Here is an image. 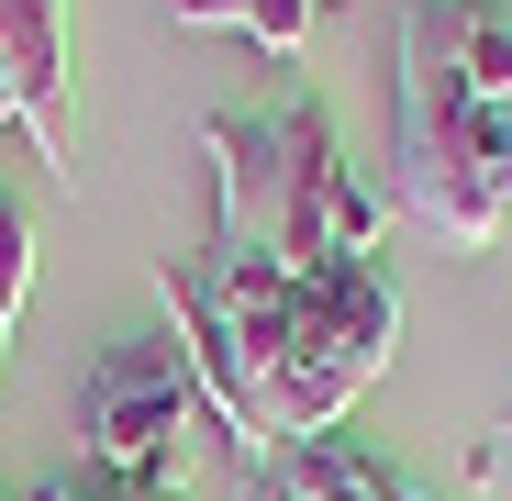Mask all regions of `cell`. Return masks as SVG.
I'll use <instances>...</instances> for the list:
<instances>
[{
    "label": "cell",
    "mask_w": 512,
    "mask_h": 501,
    "mask_svg": "<svg viewBox=\"0 0 512 501\" xmlns=\"http://www.w3.org/2000/svg\"><path fill=\"white\" fill-rule=\"evenodd\" d=\"M290 312H301V279L279 257H256V245L212 234L201 257L167 268V334H179V357L201 379V401L223 412V435L245 446V468H268V368L290 346Z\"/></svg>",
    "instance_id": "obj_1"
},
{
    "label": "cell",
    "mask_w": 512,
    "mask_h": 501,
    "mask_svg": "<svg viewBox=\"0 0 512 501\" xmlns=\"http://www.w3.org/2000/svg\"><path fill=\"white\" fill-rule=\"evenodd\" d=\"M390 334H401V290H390L379 257L312 268L301 312H290V346L268 368V446H312V435L346 424L379 390V368H390Z\"/></svg>",
    "instance_id": "obj_2"
},
{
    "label": "cell",
    "mask_w": 512,
    "mask_h": 501,
    "mask_svg": "<svg viewBox=\"0 0 512 501\" xmlns=\"http://www.w3.org/2000/svg\"><path fill=\"white\" fill-rule=\"evenodd\" d=\"M201 412L212 401H201V379L179 357V334H156V346H101V368H90V457H101V479L167 490Z\"/></svg>",
    "instance_id": "obj_3"
},
{
    "label": "cell",
    "mask_w": 512,
    "mask_h": 501,
    "mask_svg": "<svg viewBox=\"0 0 512 501\" xmlns=\"http://www.w3.org/2000/svg\"><path fill=\"white\" fill-rule=\"evenodd\" d=\"M201 145H212V190H223L212 234L256 245V257H279L290 279L334 268V257H323V234H312V212H301V179H290L279 112H212V123H201Z\"/></svg>",
    "instance_id": "obj_4"
},
{
    "label": "cell",
    "mask_w": 512,
    "mask_h": 501,
    "mask_svg": "<svg viewBox=\"0 0 512 501\" xmlns=\"http://www.w3.org/2000/svg\"><path fill=\"white\" fill-rule=\"evenodd\" d=\"M279 145H290V179H301V212L323 234V257H379V234H390V201L346 167V134H334V112L301 90L279 101Z\"/></svg>",
    "instance_id": "obj_5"
},
{
    "label": "cell",
    "mask_w": 512,
    "mask_h": 501,
    "mask_svg": "<svg viewBox=\"0 0 512 501\" xmlns=\"http://www.w3.org/2000/svg\"><path fill=\"white\" fill-rule=\"evenodd\" d=\"M0 90H12V123L34 134V156L56 179H78V156H67V0H0Z\"/></svg>",
    "instance_id": "obj_6"
},
{
    "label": "cell",
    "mask_w": 512,
    "mask_h": 501,
    "mask_svg": "<svg viewBox=\"0 0 512 501\" xmlns=\"http://www.w3.org/2000/svg\"><path fill=\"white\" fill-rule=\"evenodd\" d=\"M167 12L201 23V34H256L268 56H301L312 23H323V0H167Z\"/></svg>",
    "instance_id": "obj_7"
},
{
    "label": "cell",
    "mask_w": 512,
    "mask_h": 501,
    "mask_svg": "<svg viewBox=\"0 0 512 501\" xmlns=\"http://www.w3.org/2000/svg\"><path fill=\"white\" fill-rule=\"evenodd\" d=\"M323 12H334V0H323Z\"/></svg>",
    "instance_id": "obj_8"
},
{
    "label": "cell",
    "mask_w": 512,
    "mask_h": 501,
    "mask_svg": "<svg viewBox=\"0 0 512 501\" xmlns=\"http://www.w3.org/2000/svg\"><path fill=\"white\" fill-rule=\"evenodd\" d=\"M256 501H268V490H256Z\"/></svg>",
    "instance_id": "obj_9"
},
{
    "label": "cell",
    "mask_w": 512,
    "mask_h": 501,
    "mask_svg": "<svg viewBox=\"0 0 512 501\" xmlns=\"http://www.w3.org/2000/svg\"><path fill=\"white\" fill-rule=\"evenodd\" d=\"M501 435H512V424H501Z\"/></svg>",
    "instance_id": "obj_10"
}]
</instances>
